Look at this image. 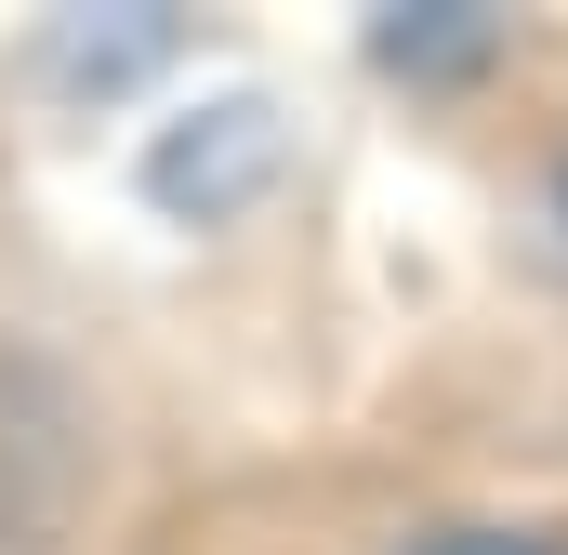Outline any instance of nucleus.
<instances>
[{
    "instance_id": "7ed1b4c3",
    "label": "nucleus",
    "mask_w": 568,
    "mask_h": 555,
    "mask_svg": "<svg viewBox=\"0 0 568 555\" xmlns=\"http://www.w3.org/2000/svg\"><path fill=\"white\" fill-rule=\"evenodd\" d=\"M384 555H568V529H529V516H436Z\"/></svg>"
},
{
    "instance_id": "f03ea898",
    "label": "nucleus",
    "mask_w": 568,
    "mask_h": 555,
    "mask_svg": "<svg viewBox=\"0 0 568 555\" xmlns=\"http://www.w3.org/2000/svg\"><path fill=\"white\" fill-rule=\"evenodd\" d=\"M371 67H397V80H424V93H476L489 67H516V13H476V0L384 13V27H371Z\"/></svg>"
},
{
    "instance_id": "20e7f679",
    "label": "nucleus",
    "mask_w": 568,
    "mask_h": 555,
    "mask_svg": "<svg viewBox=\"0 0 568 555\" xmlns=\"http://www.w3.org/2000/svg\"><path fill=\"white\" fill-rule=\"evenodd\" d=\"M516 199H529V252L568 278V120H542V145H529V185H516Z\"/></svg>"
},
{
    "instance_id": "f257e3e1",
    "label": "nucleus",
    "mask_w": 568,
    "mask_h": 555,
    "mask_svg": "<svg viewBox=\"0 0 568 555\" xmlns=\"http://www.w3.org/2000/svg\"><path fill=\"white\" fill-rule=\"evenodd\" d=\"M265 172H278V120H265L252 93H239V107H212V133H172L159 159H145V185H159L172 212H199V225H225Z\"/></svg>"
}]
</instances>
